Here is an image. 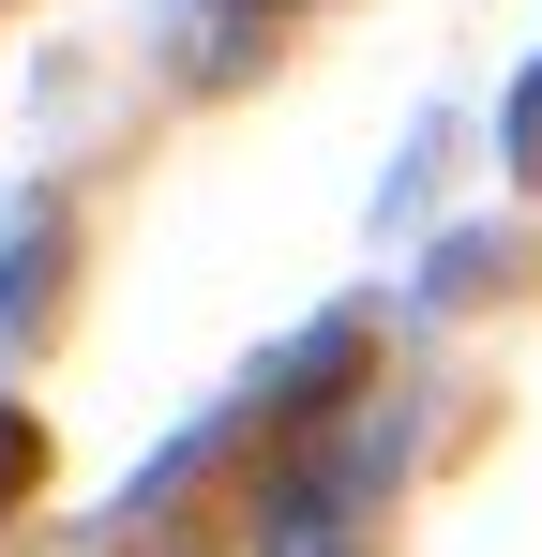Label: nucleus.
I'll return each instance as SVG.
<instances>
[{
	"instance_id": "obj_1",
	"label": "nucleus",
	"mask_w": 542,
	"mask_h": 557,
	"mask_svg": "<svg viewBox=\"0 0 542 557\" xmlns=\"http://www.w3.org/2000/svg\"><path fill=\"white\" fill-rule=\"evenodd\" d=\"M377 467H392V422H347L317 467H286V482L257 497V557H347V543H361V482H377Z\"/></svg>"
},
{
	"instance_id": "obj_2",
	"label": "nucleus",
	"mask_w": 542,
	"mask_h": 557,
	"mask_svg": "<svg viewBox=\"0 0 542 557\" xmlns=\"http://www.w3.org/2000/svg\"><path fill=\"white\" fill-rule=\"evenodd\" d=\"M513 166H542V61H528V91H513Z\"/></svg>"
},
{
	"instance_id": "obj_3",
	"label": "nucleus",
	"mask_w": 542,
	"mask_h": 557,
	"mask_svg": "<svg viewBox=\"0 0 542 557\" xmlns=\"http://www.w3.org/2000/svg\"><path fill=\"white\" fill-rule=\"evenodd\" d=\"M15 467H30V422H15V407H0V482H15Z\"/></svg>"
},
{
	"instance_id": "obj_4",
	"label": "nucleus",
	"mask_w": 542,
	"mask_h": 557,
	"mask_svg": "<svg viewBox=\"0 0 542 557\" xmlns=\"http://www.w3.org/2000/svg\"><path fill=\"white\" fill-rule=\"evenodd\" d=\"M196 15H226V0H196Z\"/></svg>"
}]
</instances>
